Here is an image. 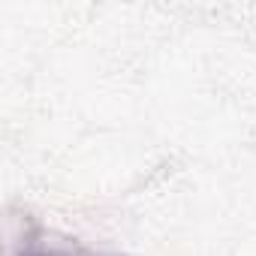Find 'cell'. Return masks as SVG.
Segmentation results:
<instances>
[{
  "label": "cell",
  "instance_id": "obj_1",
  "mask_svg": "<svg viewBox=\"0 0 256 256\" xmlns=\"http://www.w3.org/2000/svg\"><path fill=\"white\" fill-rule=\"evenodd\" d=\"M10 256H114V253H102L78 241H54L52 235L34 226L22 241H16Z\"/></svg>",
  "mask_w": 256,
  "mask_h": 256
}]
</instances>
